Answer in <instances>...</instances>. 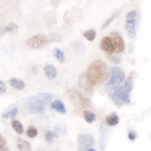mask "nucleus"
Segmentation results:
<instances>
[{
    "instance_id": "obj_1",
    "label": "nucleus",
    "mask_w": 151,
    "mask_h": 151,
    "mask_svg": "<svg viewBox=\"0 0 151 151\" xmlns=\"http://www.w3.org/2000/svg\"><path fill=\"white\" fill-rule=\"evenodd\" d=\"M133 89V73L126 79L123 85L115 88V89L108 91L109 98H110L113 103L118 107H121L123 105L130 103V94Z\"/></svg>"
},
{
    "instance_id": "obj_2",
    "label": "nucleus",
    "mask_w": 151,
    "mask_h": 151,
    "mask_svg": "<svg viewBox=\"0 0 151 151\" xmlns=\"http://www.w3.org/2000/svg\"><path fill=\"white\" fill-rule=\"evenodd\" d=\"M86 76L93 86L101 85L109 78V70L106 63L101 60H94L88 67Z\"/></svg>"
},
{
    "instance_id": "obj_3",
    "label": "nucleus",
    "mask_w": 151,
    "mask_h": 151,
    "mask_svg": "<svg viewBox=\"0 0 151 151\" xmlns=\"http://www.w3.org/2000/svg\"><path fill=\"white\" fill-rule=\"evenodd\" d=\"M52 99V94L40 93L37 96H32L27 98V100L25 101V108L29 113H43L45 110V105L50 103Z\"/></svg>"
},
{
    "instance_id": "obj_4",
    "label": "nucleus",
    "mask_w": 151,
    "mask_h": 151,
    "mask_svg": "<svg viewBox=\"0 0 151 151\" xmlns=\"http://www.w3.org/2000/svg\"><path fill=\"white\" fill-rule=\"evenodd\" d=\"M60 38H62V36L58 33H52L50 35H36L27 40V45L31 48H40L43 45L53 42V41H60Z\"/></svg>"
},
{
    "instance_id": "obj_5",
    "label": "nucleus",
    "mask_w": 151,
    "mask_h": 151,
    "mask_svg": "<svg viewBox=\"0 0 151 151\" xmlns=\"http://www.w3.org/2000/svg\"><path fill=\"white\" fill-rule=\"evenodd\" d=\"M125 81H126V77L123 70L120 68L113 67L111 70V78L109 79L108 83L106 84L105 90H106V92L111 91V90L123 85Z\"/></svg>"
},
{
    "instance_id": "obj_6",
    "label": "nucleus",
    "mask_w": 151,
    "mask_h": 151,
    "mask_svg": "<svg viewBox=\"0 0 151 151\" xmlns=\"http://www.w3.org/2000/svg\"><path fill=\"white\" fill-rule=\"evenodd\" d=\"M140 21V13L136 10L130 11L126 16V29L129 37L134 38L136 37V32H137V27Z\"/></svg>"
},
{
    "instance_id": "obj_7",
    "label": "nucleus",
    "mask_w": 151,
    "mask_h": 151,
    "mask_svg": "<svg viewBox=\"0 0 151 151\" xmlns=\"http://www.w3.org/2000/svg\"><path fill=\"white\" fill-rule=\"evenodd\" d=\"M68 97L79 107H88L90 106V101L84 95L80 93L77 90H70L68 91Z\"/></svg>"
},
{
    "instance_id": "obj_8",
    "label": "nucleus",
    "mask_w": 151,
    "mask_h": 151,
    "mask_svg": "<svg viewBox=\"0 0 151 151\" xmlns=\"http://www.w3.org/2000/svg\"><path fill=\"white\" fill-rule=\"evenodd\" d=\"M95 144V139L89 134H81L78 137V148L79 151H87Z\"/></svg>"
},
{
    "instance_id": "obj_9",
    "label": "nucleus",
    "mask_w": 151,
    "mask_h": 151,
    "mask_svg": "<svg viewBox=\"0 0 151 151\" xmlns=\"http://www.w3.org/2000/svg\"><path fill=\"white\" fill-rule=\"evenodd\" d=\"M110 37L112 41H113L114 48H115L116 53H121L125 48V45H124V40L122 38V35L119 32H112L110 33Z\"/></svg>"
},
{
    "instance_id": "obj_10",
    "label": "nucleus",
    "mask_w": 151,
    "mask_h": 151,
    "mask_svg": "<svg viewBox=\"0 0 151 151\" xmlns=\"http://www.w3.org/2000/svg\"><path fill=\"white\" fill-rule=\"evenodd\" d=\"M100 47H101L102 50H104L108 55H112L113 52H115L113 41H112L110 36H105V37L102 38L101 41H100Z\"/></svg>"
},
{
    "instance_id": "obj_11",
    "label": "nucleus",
    "mask_w": 151,
    "mask_h": 151,
    "mask_svg": "<svg viewBox=\"0 0 151 151\" xmlns=\"http://www.w3.org/2000/svg\"><path fill=\"white\" fill-rule=\"evenodd\" d=\"M79 85L80 87L82 88L83 90L85 91V93L87 95H91L93 93V88L94 86L91 84V82L88 80L86 74L82 75L81 77H80V80H79Z\"/></svg>"
},
{
    "instance_id": "obj_12",
    "label": "nucleus",
    "mask_w": 151,
    "mask_h": 151,
    "mask_svg": "<svg viewBox=\"0 0 151 151\" xmlns=\"http://www.w3.org/2000/svg\"><path fill=\"white\" fill-rule=\"evenodd\" d=\"M50 107H52V109H53V110L58 111V113H63V114L67 113L65 106L62 101H60V100H55V101H53L52 103V105H50Z\"/></svg>"
},
{
    "instance_id": "obj_13",
    "label": "nucleus",
    "mask_w": 151,
    "mask_h": 151,
    "mask_svg": "<svg viewBox=\"0 0 151 151\" xmlns=\"http://www.w3.org/2000/svg\"><path fill=\"white\" fill-rule=\"evenodd\" d=\"M45 76L48 80H53L55 77H57V70L55 68L53 67L52 65H47L45 67Z\"/></svg>"
},
{
    "instance_id": "obj_14",
    "label": "nucleus",
    "mask_w": 151,
    "mask_h": 151,
    "mask_svg": "<svg viewBox=\"0 0 151 151\" xmlns=\"http://www.w3.org/2000/svg\"><path fill=\"white\" fill-rule=\"evenodd\" d=\"M9 84L11 85V87H13L14 89H16V90H19V91L23 90L24 87H25V84H24L21 80L14 79V78H12V79L9 80Z\"/></svg>"
},
{
    "instance_id": "obj_15",
    "label": "nucleus",
    "mask_w": 151,
    "mask_h": 151,
    "mask_svg": "<svg viewBox=\"0 0 151 151\" xmlns=\"http://www.w3.org/2000/svg\"><path fill=\"white\" fill-rule=\"evenodd\" d=\"M17 148L19 151H31L30 144L25 140L18 139L17 140Z\"/></svg>"
},
{
    "instance_id": "obj_16",
    "label": "nucleus",
    "mask_w": 151,
    "mask_h": 151,
    "mask_svg": "<svg viewBox=\"0 0 151 151\" xmlns=\"http://www.w3.org/2000/svg\"><path fill=\"white\" fill-rule=\"evenodd\" d=\"M106 123L109 126H116L119 123V117L117 116L116 113H112L106 118Z\"/></svg>"
},
{
    "instance_id": "obj_17",
    "label": "nucleus",
    "mask_w": 151,
    "mask_h": 151,
    "mask_svg": "<svg viewBox=\"0 0 151 151\" xmlns=\"http://www.w3.org/2000/svg\"><path fill=\"white\" fill-rule=\"evenodd\" d=\"M120 13H121V9H120V10H117V11H115L113 14H111L110 17H109L108 19H107V20L104 22L103 25H102V29H105V28L108 27V26L110 25V24H111L112 22H113V21L115 20V19H116L117 17H118L119 14H120Z\"/></svg>"
},
{
    "instance_id": "obj_18",
    "label": "nucleus",
    "mask_w": 151,
    "mask_h": 151,
    "mask_svg": "<svg viewBox=\"0 0 151 151\" xmlns=\"http://www.w3.org/2000/svg\"><path fill=\"white\" fill-rule=\"evenodd\" d=\"M83 116H84V118H85V120H86V122L87 123H93L96 121V119H97V117L96 115L93 113V112H91V111H88V110H85L84 111V113H83Z\"/></svg>"
},
{
    "instance_id": "obj_19",
    "label": "nucleus",
    "mask_w": 151,
    "mask_h": 151,
    "mask_svg": "<svg viewBox=\"0 0 151 151\" xmlns=\"http://www.w3.org/2000/svg\"><path fill=\"white\" fill-rule=\"evenodd\" d=\"M107 138H108V131L104 130V132L101 134V138H100V149H101L102 151L106 148Z\"/></svg>"
},
{
    "instance_id": "obj_20",
    "label": "nucleus",
    "mask_w": 151,
    "mask_h": 151,
    "mask_svg": "<svg viewBox=\"0 0 151 151\" xmlns=\"http://www.w3.org/2000/svg\"><path fill=\"white\" fill-rule=\"evenodd\" d=\"M11 125H12V128L16 131L18 134H22L23 133V126L19 121L17 120H12L11 121Z\"/></svg>"
},
{
    "instance_id": "obj_21",
    "label": "nucleus",
    "mask_w": 151,
    "mask_h": 151,
    "mask_svg": "<svg viewBox=\"0 0 151 151\" xmlns=\"http://www.w3.org/2000/svg\"><path fill=\"white\" fill-rule=\"evenodd\" d=\"M83 35H84L89 41H93L95 40V37H96V30H95V29H89V30L84 31Z\"/></svg>"
},
{
    "instance_id": "obj_22",
    "label": "nucleus",
    "mask_w": 151,
    "mask_h": 151,
    "mask_svg": "<svg viewBox=\"0 0 151 151\" xmlns=\"http://www.w3.org/2000/svg\"><path fill=\"white\" fill-rule=\"evenodd\" d=\"M5 27V30H6V32L7 33H16L18 31V25L16 23H14V22H11V23H9L8 25H6V26H4Z\"/></svg>"
},
{
    "instance_id": "obj_23",
    "label": "nucleus",
    "mask_w": 151,
    "mask_h": 151,
    "mask_svg": "<svg viewBox=\"0 0 151 151\" xmlns=\"http://www.w3.org/2000/svg\"><path fill=\"white\" fill-rule=\"evenodd\" d=\"M53 55H55V57L57 58V60L60 63H64L65 62V53L63 52L60 50H58V48H55V50H53Z\"/></svg>"
},
{
    "instance_id": "obj_24",
    "label": "nucleus",
    "mask_w": 151,
    "mask_h": 151,
    "mask_svg": "<svg viewBox=\"0 0 151 151\" xmlns=\"http://www.w3.org/2000/svg\"><path fill=\"white\" fill-rule=\"evenodd\" d=\"M26 135H27L29 138H35V136L37 135V129H36L35 126H30V127L26 130Z\"/></svg>"
},
{
    "instance_id": "obj_25",
    "label": "nucleus",
    "mask_w": 151,
    "mask_h": 151,
    "mask_svg": "<svg viewBox=\"0 0 151 151\" xmlns=\"http://www.w3.org/2000/svg\"><path fill=\"white\" fill-rule=\"evenodd\" d=\"M16 114H17V109H12L9 112H7V113L3 114V118H6V119H14V117L16 116Z\"/></svg>"
},
{
    "instance_id": "obj_26",
    "label": "nucleus",
    "mask_w": 151,
    "mask_h": 151,
    "mask_svg": "<svg viewBox=\"0 0 151 151\" xmlns=\"http://www.w3.org/2000/svg\"><path fill=\"white\" fill-rule=\"evenodd\" d=\"M0 151H9L6 146V140L2 135H0Z\"/></svg>"
},
{
    "instance_id": "obj_27",
    "label": "nucleus",
    "mask_w": 151,
    "mask_h": 151,
    "mask_svg": "<svg viewBox=\"0 0 151 151\" xmlns=\"http://www.w3.org/2000/svg\"><path fill=\"white\" fill-rule=\"evenodd\" d=\"M53 137H55V134H53L52 131H47V132L45 133V140H47L48 143H52Z\"/></svg>"
},
{
    "instance_id": "obj_28",
    "label": "nucleus",
    "mask_w": 151,
    "mask_h": 151,
    "mask_svg": "<svg viewBox=\"0 0 151 151\" xmlns=\"http://www.w3.org/2000/svg\"><path fill=\"white\" fill-rule=\"evenodd\" d=\"M136 136H137V135H136V133L134 132V131H132V130H130V131L128 132V138H129V139H130L131 141H134V140H135V139H136Z\"/></svg>"
},
{
    "instance_id": "obj_29",
    "label": "nucleus",
    "mask_w": 151,
    "mask_h": 151,
    "mask_svg": "<svg viewBox=\"0 0 151 151\" xmlns=\"http://www.w3.org/2000/svg\"><path fill=\"white\" fill-rule=\"evenodd\" d=\"M5 91H6V86H5V84H4L2 81H0V94H3V93H5Z\"/></svg>"
},
{
    "instance_id": "obj_30",
    "label": "nucleus",
    "mask_w": 151,
    "mask_h": 151,
    "mask_svg": "<svg viewBox=\"0 0 151 151\" xmlns=\"http://www.w3.org/2000/svg\"><path fill=\"white\" fill-rule=\"evenodd\" d=\"M109 58H110L111 60H113L114 63H115V64H119V63H120V58H118V57H112V55H110V57H109Z\"/></svg>"
},
{
    "instance_id": "obj_31",
    "label": "nucleus",
    "mask_w": 151,
    "mask_h": 151,
    "mask_svg": "<svg viewBox=\"0 0 151 151\" xmlns=\"http://www.w3.org/2000/svg\"><path fill=\"white\" fill-rule=\"evenodd\" d=\"M5 33H7L6 30H5V27H0V37H1V36H3Z\"/></svg>"
},
{
    "instance_id": "obj_32",
    "label": "nucleus",
    "mask_w": 151,
    "mask_h": 151,
    "mask_svg": "<svg viewBox=\"0 0 151 151\" xmlns=\"http://www.w3.org/2000/svg\"><path fill=\"white\" fill-rule=\"evenodd\" d=\"M87 151H96V150H95L94 148H90V149H88Z\"/></svg>"
},
{
    "instance_id": "obj_33",
    "label": "nucleus",
    "mask_w": 151,
    "mask_h": 151,
    "mask_svg": "<svg viewBox=\"0 0 151 151\" xmlns=\"http://www.w3.org/2000/svg\"><path fill=\"white\" fill-rule=\"evenodd\" d=\"M131 1H133V0H131Z\"/></svg>"
}]
</instances>
